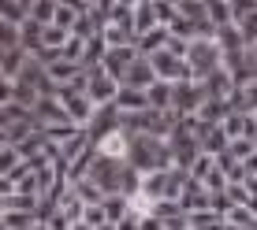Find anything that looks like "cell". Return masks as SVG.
<instances>
[{"label": "cell", "instance_id": "obj_1", "mask_svg": "<svg viewBox=\"0 0 257 230\" xmlns=\"http://www.w3.org/2000/svg\"><path fill=\"white\" fill-rule=\"evenodd\" d=\"M153 64H157L153 74H157V78H164V82H172V78H175V74H183V67H187V64H175L172 52H157Z\"/></svg>", "mask_w": 257, "mask_h": 230}, {"label": "cell", "instance_id": "obj_2", "mask_svg": "<svg viewBox=\"0 0 257 230\" xmlns=\"http://www.w3.org/2000/svg\"><path fill=\"white\" fill-rule=\"evenodd\" d=\"M101 152H104V156H112V160H119V156H127V141H123L119 134H112V138H104V141H101Z\"/></svg>", "mask_w": 257, "mask_h": 230}, {"label": "cell", "instance_id": "obj_3", "mask_svg": "<svg viewBox=\"0 0 257 230\" xmlns=\"http://www.w3.org/2000/svg\"><path fill=\"white\" fill-rule=\"evenodd\" d=\"M0 15H4L8 22H19V19H23V12H19V4H15V0H0Z\"/></svg>", "mask_w": 257, "mask_h": 230}]
</instances>
